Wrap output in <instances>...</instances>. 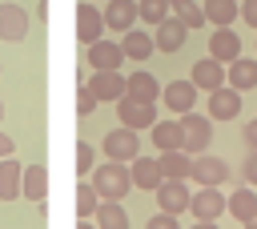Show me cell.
Returning <instances> with one entry per match:
<instances>
[{
	"label": "cell",
	"instance_id": "6da1fadb",
	"mask_svg": "<svg viewBox=\"0 0 257 229\" xmlns=\"http://www.w3.org/2000/svg\"><path fill=\"white\" fill-rule=\"evenodd\" d=\"M88 181L96 185L100 201H124L128 189H133V173H128L124 161H100V165L88 173Z\"/></svg>",
	"mask_w": 257,
	"mask_h": 229
},
{
	"label": "cell",
	"instance_id": "7a4b0ae2",
	"mask_svg": "<svg viewBox=\"0 0 257 229\" xmlns=\"http://www.w3.org/2000/svg\"><path fill=\"white\" fill-rule=\"evenodd\" d=\"M181 121V133H185V153H209V145H213V117H205V112H181L177 117Z\"/></svg>",
	"mask_w": 257,
	"mask_h": 229
},
{
	"label": "cell",
	"instance_id": "3957f363",
	"mask_svg": "<svg viewBox=\"0 0 257 229\" xmlns=\"http://www.w3.org/2000/svg\"><path fill=\"white\" fill-rule=\"evenodd\" d=\"M116 121H120L124 129H137V133H141V129H153V125L161 121V117H157V100L145 104V100L120 96V100H116Z\"/></svg>",
	"mask_w": 257,
	"mask_h": 229
},
{
	"label": "cell",
	"instance_id": "277c9868",
	"mask_svg": "<svg viewBox=\"0 0 257 229\" xmlns=\"http://www.w3.org/2000/svg\"><path fill=\"white\" fill-rule=\"evenodd\" d=\"M100 149H104V157L108 161H137L141 157V141H137V129H108L104 133V141H100Z\"/></svg>",
	"mask_w": 257,
	"mask_h": 229
},
{
	"label": "cell",
	"instance_id": "5b68a950",
	"mask_svg": "<svg viewBox=\"0 0 257 229\" xmlns=\"http://www.w3.org/2000/svg\"><path fill=\"white\" fill-rule=\"evenodd\" d=\"M189 213L197 221H217L221 213H229V197H221V189H213V185H201L189 201Z\"/></svg>",
	"mask_w": 257,
	"mask_h": 229
},
{
	"label": "cell",
	"instance_id": "8992f818",
	"mask_svg": "<svg viewBox=\"0 0 257 229\" xmlns=\"http://www.w3.org/2000/svg\"><path fill=\"white\" fill-rule=\"evenodd\" d=\"M189 181L221 189V185L229 181V161H221V157H213V153H197V157H193V177H189Z\"/></svg>",
	"mask_w": 257,
	"mask_h": 229
},
{
	"label": "cell",
	"instance_id": "52a82bcc",
	"mask_svg": "<svg viewBox=\"0 0 257 229\" xmlns=\"http://www.w3.org/2000/svg\"><path fill=\"white\" fill-rule=\"evenodd\" d=\"M88 88H92V96L96 100H120L124 96V88H128V76H120V68H104V72H92V80H84Z\"/></svg>",
	"mask_w": 257,
	"mask_h": 229
},
{
	"label": "cell",
	"instance_id": "ba28073f",
	"mask_svg": "<svg viewBox=\"0 0 257 229\" xmlns=\"http://www.w3.org/2000/svg\"><path fill=\"white\" fill-rule=\"evenodd\" d=\"M24 36H28V12H24L20 4L0 0V40L16 44V40H24Z\"/></svg>",
	"mask_w": 257,
	"mask_h": 229
},
{
	"label": "cell",
	"instance_id": "9c48e42d",
	"mask_svg": "<svg viewBox=\"0 0 257 229\" xmlns=\"http://www.w3.org/2000/svg\"><path fill=\"white\" fill-rule=\"evenodd\" d=\"M197 84L193 80H169L165 88H161V100H165V108L169 112H189L193 104H197Z\"/></svg>",
	"mask_w": 257,
	"mask_h": 229
},
{
	"label": "cell",
	"instance_id": "30bf717a",
	"mask_svg": "<svg viewBox=\"0 0 257 229\" xmlns=\"http://www.w3.org/2000/svg\"><path fill=\"white\" fill-rule=\"evenodd\" d=\"M237 112H241V92L233 84H221L209 92V117L213 121H237Z\"/></svg>",
	"mask_w": 257,
	"mask_h": 229
},
{
	"label": "cell",
	"instance_id": "8fae6325",
	"mask_svg": "<svg viewBox=\"0 0 257 229\" xmlns=\"http://www.w3.org/2000/svg\"><path fill=\"white\" fill-rule=\"evenodd\" d=\"M128 56H124V48L120 44H112V40H96V44H88V68L92 72H104V68H120Z\"/></svg>",
	"mask_w": 257,
	"mask_h": 229
},
{
	"label": "cell",
	"instance_id": "7c38bea8",
	"mask_svg": "<svg viewBox=\"0 0 257 229\" xmlns=\"http://www.w3.org/2000/svg\"><path fill=\"white\" fill-rule=\"evenodd\" d=\"M157 165H161L165 181H189L193 177V153H185V149H165L157 157Z\"/></svg>",
	"mask_w": 257,
	"mask_h": 229
},
{
	"label": "cell",
	"instance_id": "4fadbf2b",
	"mask_svg": "<svg viewBox=\"0 0 257 229\" xmlns=\"http://www.w3.org/2000/svg\"><path fill=\"white\" fill-rule=\"evenodd\" d=\"M189 201H193V193H189L185 181H161V189H157V209L181 217V213L189 209Z\"/></svg>",
	"mask_w": 257,
	"mask_h": 229
},
{
	"label": "cell",
	"instance_id": "5bb4252c",
	"mask_svg": "<svg viewBox=\"0 0 257 229\" xmlns=\"http://www.w3.org/2000/svg\"><path fill=\"white\" fill-rule=\"evenodd\" d=\"M137 16H141V8H137V0H108L104 4V24L112 28V32H133V24H137Z\"/></svg>",
	"mask_w": 257,
	"mask_h": 229
},
{
	"label": "cell",
	"instance_id": "9a60e30c",
	"mask_svg": "<svg viewBox=\"0 0 257 229\" xmlns=\"http://www.w3.org/2000/svg\"><path fill=\"white\" fill-rule=\"evenodd\" d=\"M104 12L96 8V4H80V12H76V36L84 40V44H96L100 36H104Z\"/></svg>",
	"mask_w": 257,
	"mask_h": 229
},
{
	"label": "cell",
	"instance_id": "2e32d148",
	"mask_svg": "<svg viewBox=\"0 0 257 229\" xmlns=\"http://www.w3.org/2000/svg\"><path fill=\"white\" fill-rule=\"evenodd\" d=\"M225 64L221 60H213V56H205V60H197L193 68H189V80L197 84V88H205V92H213V88H221L225 84Z\"/></svg>",
	"mask_w": 257,
	"mask_h": 229
},
{
	"label": "cell",
	"instance_id": "e0dca14e",
	"mask_svg": "<svg viewBox=\"0 0 257 229\" xmlns=\"http://www.w3.org/2000/svg\"><path fill=\"white\" fill-rule=\"evenodd\" d=\"M209 56L221 60V64H233V60L241 56V36H237L233 28H217V32L209 36Z\"/></svg>",
	"mask_w": 257,
	"mask_h": 229
},
{
	"label": "cell",
	"instance_id": "ac0fdd59",
	"mask_svg": "<svg viewBox=\"0 0 257 229\" xmlns=\"http://www.w3.org/2000/svg\"><path fill=\"white\" fill-rule=\"evenodd\" d=\"M20 197L32 201V205H44V201H48V169H44V165H24Z\"/></svg>",
	"mask_w": 257,
	"mask_h": 229
},
{
	"label": "cell",
	"instance_id": "d6986e66",
	"mask_svg": "<svg viewBox=\"0 0 257 229\" xmlns=\"http://www.w3.org/2000/svg\"><path fill=\"white\" fill-rule=\"evenodd\" d=\"M20 185H24V165L16 161V153L0 157V201H16Z\"/></svg>",
	"mask_w": 257,
	"mask_h": 229
},
{
	"label": "cell",
	"instance_id": "ffe728a7",
	"mask_svg": "<svg viewBox=\"0 0 257 229\" xmlns=\"http://www.w3.org/2000/svg\"><path fill=\"white\" fill-rule=\"evenodd\" d=\"M185 36H189V28L177 20V16H169V20H161L157 24V52H181L185 48Z\"/></svg>",
	"mask_w": 257,
	"mask_h": 229
},
{
	"label": "cell",
	"instance_id": "44dd1931",
	"mask_svg": "<svg viewBox=\"0 0 257 229\" xmlns=\"http://www.w3.org/2000/svg\"><path fill=\"white\" fill-rule=\"evenodd\" d=\"M128 173H133V189H149V193H157L161 189V165L153 161V157H137V161H128Z\"/></svg>",
	"mask_w": 257,
	"mask_h": 229
},
{
	"label": "cell",
	"instance_id": "7402d4cb",
	"mask_svg": "<svg viewBox=\"0 0 257 229\" xmlns=\"http://www.w3.org/2000/svg\"><path fill=\"white\" fill-rule=\"evenodd\" d=\"M161 88H165V84H161V80H157L149 68H137V72L128 76L124 96H133V100H145V104H149V100H157V96H161Z\"/></svg>",
	"mask_w": 257,
	"mask_h": 229
},
{
	"label": "cell",
	"instance_id": "603a6c76",
	"mask_svg": "<svg viewBox=\"0 0 257 229\" xmlns=\"http://www.w3.org/2000/svg\"><path fill=\"white\" fill-rule=\"evenodd\" d=\"M225 72H229V76H225V84H233L237 92L257 88V60H253V56H237V60H233Z\"/></svg>",
	"mask_w": 257,
	"mask_h": 229
},
{
	"label": "cell",
	"instance_id": "cb8c5ba5",
	"mask_svg": "<svg viewBox=\"0 0 257 229\" xmlns=\"http://www.w3.org/2000/svg\"><path fill=\"white\" fill-rule=\"evenodd\" d=\"M120 48H124V56H128V60H137V64H145V60H149V56L157 52V40H153L149 32H137V28H133V32H124V40H120Z\"/></svg>",
	"mask_w": 257,
	"mask_h": 229
},
{
	"label": "cell",
	"instance_id": "d4e9b609",
	"mask_svg": "<svg viewBox=\"0 0 257 229\" xmlns=\"http://www.w3.org/2000/svg\"><path fill=\"white\" fill-rule=\"evenodd\" d=\"M149 137H153V145L165 153V149H185V133H181V121H157L153 129H149Z\"/></svg>",
	"mask_w": 257,
	"mask_h": 229
},
{
	"label": "cell",
	"instance_id": "484cf974",
	"mask_svg": "<svg viewBox=\"0 0 257 229\" xmlns=\"http://www.w3.org/2000/svg\"><path fill=\"white\" fill-rule=\"evenodd\" d=\"M205 20H213L217 28H233V20L241 16V4L237 0H205Z\"/></svg>",
	"mask_w": 257,
	"mask_h": 229
},
{
	"label": "cell",
	"instance_id": "4316f807",
	"mask_svg": "<svg viewBox=\"0 0 257 229\" xmlns=\"http://www.w3.org/2000/svg\"><path fill=\"white\" fill-rule=\"evenodd\" d=\"M229 213L237 217V225H245V221L257 213V193H253V185H241V189L229 197Z\"/></svg>",
	"mask_w": 257,
	"mask_h": 229
},
{
	"label": "cell",
	"instance_id": "83f0119b",
	"mask_svg": "<svg viewBox=\"0 0 257 229\" xmlns=\"http://www.w3.org/2000/svg\"><path fill=\"white\" fill-rule=\"evenodd\" d=\"M96 209H100L96 185H92V181H80V185H76V217L88 221V217H96Z\"/></svg>",
	"mask_w": 257,
	"mask_h": 229
},
{
	"label": "cell",
	"instance_id": "f1b7e54d",
	"mask_svg": "<svg viewBox=\"0 0 257 229\" xmlns=\"http://www.w3.org/2000/svg\"><path fill=\"white\" fill-rule=\"evenodd\" d=\"M96 229H128V213L120 209V201H100V209H96Z\"/></svg>",
	"mask_w": 257,
	"mask_h": 229
},
{
	"label": "cell",
	"instance_id": "f546056e",
	"mask_svg": "<svg viewBox=\"0 0 257 229\" xmlns=\"http://www.w3.org/2000/svg\"><path fill=\"white\" fill-rule=\"evenodd\" d=\"M169 8H173V16H177L185 28H201V24H205V8H201L197 0H169Z\"/></svg>",
	"mask_w": 257,
	"mask_h": 229
},
{
	"label": "cell",
	"instance_id": "4dcf8cb0",
	"mask_svg": "<svg viewBox=\"0 0 257 229\" xmlns=\"http://www.w3.org/2000/svg\"><path fill=\"white\" fill-rule=\"evenodd\" d=\"M137 8H141V20H145V24H161V20L173 16L169 0H137Z\"/></svg>",
	"mask_w": 257,
	"mask_h": 229
},
{
	"label": "cell",
	"instance_id": "1f68e13d",
	"mask_svg": "<svg viewBox=\"0 0 257 229\" xmlns=\"http://www.w3.org/2000/svg\"><path fill=\"white\" fill-rule=\"evenodd\" d=\"M92 169H96V153H92V145H88V141H80V145H76V173H80V177H88Z\"/></svg>",
	"mask_w": 257,
	"mask_h": 229
},
{
	"label": "cell",
	"instance_id": "d6a6232c",
	"mask_svg": "<svg viewBox=\"0 0 257 229\" xmlns=\"http://www.w3.org/2000/svg\"><path fill=\"white\" fill-rule=\"evenodd\" d=\"M96 104H100V100L92 96V88H88V84H80V92H76V112H80V117H92V112H96Z\"/></svg>",
	"mask_w": 257,
	"mask_h": 229
},
{
	"label": "cell",
	"instance_id": "836d02e7",
	"mask_svg": "<svg viewBox=\"0 0 257 229\" xmlns=\"http://www.w3.org/2000/svg\"><path fill=\"white\" fill-rule=\"evenodd\" d=\"M145 229H181V221H177V213H165V209H157V213L145 221Z\"/></svg>",
	"mask_w": 257,
	"mask_h": 229
},
{
	"label": "cell",
	"instance_id": "e575fe53",
	"mask_svg": "<svg viewBox=\"0 0 257 229\" xmlns=\"http://www.w3.org/2000/svg\"><path fill=\"white\" fill-rule=\"evenodd\" d=\"M241 177H245V185H253V189H257V149H249V153H245V161H241Z\"/></svg>",
	"mask_w": 257,
	"mask_h": 229
},
{
	"label": "cell",
	"instance_id": "d590c367",
	"mask_svg": "<svg viewBox=\"0 0 257 229\" xmlns=\"http://www.w3.org/2000/svg\"><path fill=\"white\" fill-rule=\"evenodd\" d=\"M241 20L249 28H257V0H241Z\"/></svg>",
	"mask_w": 257,
	"mask_h": 229
},
{
	"label": "cell",
	"instance_id": "8d00e7d4",
	"mask_svg": "<svg viewBox=\"0 0 257 229\" xmlns=\"http://www.w3.org/2000/svg\"><path fill=\"white\" fill-rule=\"evenodd\" d=\"M245 145H249V149H257V117H249V121H245Z\"/></svg>",
	"mask_w": 257,
	"mask_h": 229
},
{
	"label": "cell",
	"instance_id": "74e56055",
	"mask_svg": "<svg viewBox=\"0 0 257 229\" xmlns=\"http://www.w3.org/2000/svg\"><path fill=\"white\" fill-rule=\"evenodd\" d=\"M0 157H12V137L0 129Z\"/></svg>",
	"mask_w": 257,
	"mask_h": 229
},
{
	"label": "cell",
	"instance_id": "f35d334b",
	"mask_svg": "<svg viewBox=\"0 0 257 229\" xmlns=\"http://www.w3.org/2000/svg\"><path fill=\"white\" fill-rule=\"evenodd\" d=\"M193 229H217V221H197Z\"/></svg>",
	"mask_w": 257,
	"mask_h": 229
},
{
	"label": "cell",
	"instance_id": "ab89813d",
	"mask_svg": "<svg viewBox=\"0 0 257 229\" xmlns=\"http://www.w3.org/2000/svg\"><path fill=\"white\" fill-rule=\"evenodd\" d=\"M241 229H257V213H253V217H249V221H245Z\"/></svg>",
	"mask_w": 257,
	"mask_h": 229
},
{
	"label": "cell",
	"instance_id": "60d3db41",
	"mask_svg": "<svg viewBox=\"0 0 257 229\" xmlns=\"http://www.w3.org/2000/svg\"><path fill=\"white\" fill-rule=\"evenodd\" d=\"M76 229H96V221H80V225H76Z\"/></svg>",
	"mask_w": 257,
	"mask_h": 229
},
{
	"label": "cell",
	"instance_id": "b9f144b4",
	"mask_svg": "<svg viewBox=\"0 0 257 229\" xmlns=\"http://www.w3.org/2000/svg\"><path fill=\"white\" fill-rule=\"evenodd\" d=\"M0 121H4V100H0Z\"/></svg>",
	"mask_w": 257,
	"mask_h": 229
}]
</instances>
